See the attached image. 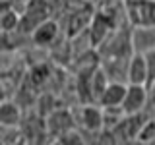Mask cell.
Returning <instances> with one entry per match:
<instances>
[{"instance_id":"7","label":"cell","mask_w":155,"mask_h":145,"mask_svg":"<svg viewBox=\"0 0 155 145\" xmlns=\"http://www.w3.org/2000/svg\"><path fill=\"white\" fill-rule=\"evenodd\" d=\"M114 29V18L109 16L107 18L105 14H95L93 19L89 23V41H91V47H101L107 39L110 37Z\"/></svg>"},{"instance_id":"3","label":"cell","mask_w":155,"mask_h":145,"mask_svg":"<svg viewBox=\"0 0 155 145\" xmlns=\"http://www.w3.org/2000/svg\"><path fill=\"white\" fill-rule=\"evenodd\" d=\"M126 16L132 25H155V0H126Z\"/></svg>"},{"instance_id":"18","label":"cell","mask_w":155,"mask_h":145,"mask_svg":"<svg viewBox=\"0 0 155 145\" xmlns=\"http://www.w3.org/2000/svg\"><path fill=\"white\" fill-rule=\"evenodd\" d=\"M149 103H147V114L155 116V81L149 83Z\"/></svg>"},{"instance_id":"13","label":"cell","mask_w":155,"mask_h":145,"mask_svg":"<svg viewBox=\"0 0 155 145\" xmlns=\"http://www.w3.org/2000/svg\"><path fill=\"white\" fill-rule=\"evenodd\" d=\"M109 83H110V77H109L105 68H95L93 74H91V79H89V101L99 103L101 95L105 93Z\"/></svg>"},{"instance_id":"8","label":"cell","mask_w":155,"mask_h":145,"mask_svg":"<svg viewBox=\"0 0 155 145\" xmlns=\"http://www.w3.org/2000/svg\"><path fill=\"white\" fill-rule=\"evenodd\" d=\"M126 81L128 83H138V85H149V70H147V60L142 52H134L126 66Z\"/></svg>"},{"instance_id":"11","label":"cell","mask_w":155,"mask_h":145,"mask_svg":"<svg viewBox=\"0 0 155 145\" xmlns=\"http://www.w3.org/2000/svg\"><path fill=\"white\" fill-rule=\"evenodd\" d=\"M58 31H60V27H58V23L54 19H47L41 25H37L35 31L31 33L33 43H35V45H41V47H47V45H51V43L56 41Z\"/></svg>"},{"instance_id":"12","label":"cell","mask_w":155,"mask_h":145,"mask_svg":"<svg viewBox=\"0 0 155 145\" xmlns=\"http://www.w3.org/2000/svg\"><path fill=\"white\" fill-rule=\"evenodd\" d=\"M0 27H2V33H16L21 27V16L16 12V6H10V0H2Z\"/></svg>"},{"instance_id":"16","label":"cell","mask_w":155,"mask_h":145,"mask_svg":"<svg viewBox=\"0 0 155 145\" xmlns=\"http://www.w3.org/2000/svg\"><path fill=\"white\" fill-rule=\"evenodd\" d=\"M140 143H155V116H149L138 135Z\"/></svg>"},{"instance_id":"4","label":"cell","mask_w":155,"mask_h":145,"mask_svg":"<svg viewBox=\"0 0 155 145\" xmlns=\"http://www.w3.org/2000/svg\"><path fill=\"white\" fill-rule=\"evenodd\" d=\"M147 103H149V87L147 85H138V83H128V91L122 101V110L126 114H138V112H147Z\"/></svg>"},{"instance_id":"17","label":"cell","mask_w":155,"mask_h":145,"mask_svg":"<svg viewBox=\"0 0 155 145\" xmlns=\"http://www.w3.org/2000/svg\"><path fill=\"white\" fill-rule=\"evenodd\" d=\"M145 60H147V70H149V83L155 81V48L145 52Z\"/></svg>"},{"instance_id":"5","label":"cell","mask_w":155,"mask_h":145,"mask_svg":"<svg viewBox=\"0 0 155 145\" xmlns=\"http://www.w3.org/2000/svg\"><path fill=\"white\" fill-rule=\"evenodd\" d=\"M45 128H47V134L52 135V137H60V135H64L68 132H72V130H76V120L74 116H72L70 110H52L51 114H48L47 122H45Z\"/></svg>"},{"instance_id":"15","label":"cell","mask_w":155,"mask_h":145,"mask_svg":"<svg viewBox=\"0 0 155 145\" xmlns=\"http://www.w3.org/2000/svg\"><path fill=\"white\" fill-rule=\"evenodd\" d=\"M85 12H74L70 18V25H68V29H70V35H76V33L81 31V27L87 25V23L93 19V16H84Z\"/></svg>"},{"instance_id":"10","label":"cell","mask_w":155,"mask_h":145,"mask_svg":"<svg viewBox=\"0 0 155 145\" xmlns=\"http://www.w3.org/2000/svg\"><path fill=\"white\" fill-rule=\"evenodd\" d=\"M126 91H128V85H124L122 81H110L97 105H101V106H122Z\"/></svg>"},{"instance_id":"6","label":"cell","mask_w":155,"mask_h":145,"mask_svg":"<svg viewBox=\"0 0 155 145\" xmlns=\"http://www.w3.org/2000/svg\"><path fill=\"white\" fill-rule=\"evenodd\" d=\"M80 126L85 132L99 135L105 130V116H103V106H97V103L87 105L80 108Z\"/></svg>"},{"instance_id":"14","label":"cell","mask_w":155,"mask_h":145,"mask_svg":"<svg viewBox=\"0 0 155 145\" xmlns=\"http://www.w3.org/2000/svg\"><path fill=\"white\" fill-rule=\"evenodd\" d=\"M21 124V110L16 103L4 99L0 106V126H19Z\"/></svg>"},{"instance_id":"9","label":"cell","mask_w":155,"mask_h":145,"mask_svg":"<svg viewBox=\"0 0 155 145\" xmlns=\"http://www.w3.org/2000/svg\"><path fill=\"white\" fill-rule=\"evenodd\" d=\"M134 52H145L155 48V25H132L130 31Z\"/></svg>"},{"instance_id":"2","label":"cell","mask_w":155,"mask_h":145,"mask_svg":"<svg viewBox=\"0 0 155 145\" xmlns=\"http://www.w3.org/2000/svg\"><path fill=\"white\" fill-rule=\"evenodd\" d=\"M51 4L47 0H29L27 6H25V12L21 16V27L19 31L23 33H33L37 25H41L43 21L51 19Z\"/></svg>"},{"instance_id":"1","label":"cell","mask_w":155,"mask_h":145,"mask_svg":"<svg viewBox=\"0 0 155 145\" xmlns=\"http://www.w3.org/2000/svg\"><path fill=\"white\" fill-rule=\"evenodd\" d=\"M149 114L147 112H138V114H126L110 132L114 135L116 143H132L138 141V135L142 132L143 124L147 122Z\"/></svg>"}]
</instances>
